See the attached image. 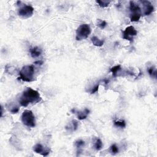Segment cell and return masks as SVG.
<instances>
[{
    "instance_id": "ac0fdd59",
    "label": "cell",
    "mask_w": 157,
    "mask_h": 157,
    "mask_svg": "<svg viewBox=\"0 0 157 157\" xmlns=\"http://www.w3.org/2000/svg\"><path fill=\"white\" fill-rule=\"evenodd\" d=\"M110 152H111L112 155H116L119 152V149H118V148L116 144H112L111 147H110Z\"/></svg>"
},
{
    "instance_id": "ffe728a7",
    "label": "cell",
    "mask_w": 157,
    "mask_h": 157,
    "mask_svg": "<svg viewBox=\"0 0 157 157\" xmlns=\"http://www.w3.org/2000/svg\"><path fill=\"white\" fill-rule=\"evenodd\" d=\"M96 3L101 7H108L109 4L111 3V1H100V0H98V1H96Z\"/></svg>"
},
{
    "instance_id": "44dd1931",
    "label": "cell",
    "mask_w": 157,
    "mask_h": 157,
    "mask_svg": "<svg viewBox=\"0 0 157 157\" xmlns=\"http://www.w3.org/2000/svg\"><path fill=\"white\" fill-rule=\"evenodd\" d=\"M148 73L152 77H156V70L154 67H150L148 69Z\"/></svg>"
},
{
    "instance_id": "ba28073f",
    "label": "cell",
    "mask_w": 157,
    "mask_h": 157,
    "mask_svg": "<svg viewBox=\"0 0 157 157\" xmlns=\"http://www.w3.org/2000/svg\"><path fill=\"white\" fill-rule=\"evenodd\" d=\"M140 3L143 6V13L144 15H149L154 11V7L148 1H141Z\"/></svg>"
},
{
    "instance_id": "277c9868",
    "label": "cell",
    "mask_w": 157,
    "mask_h": 157,
    "mask_svg": "<svg viewBox=\"0 0 157 157\" xmlns=\"http://www.w3.org/2000/svg\"><path fill=\"white\" fill-rule=\"evenodd\" d=\"M91 28L88 24H82L77 28L76 30L75 39L77 41L86 39L90 35Z\"/></svg>"
},
{
    "instance_id": "7a4b0ae2",
    "label": "cell",
    "mask_w": 157,
    "mask_h": 157,
    "mask_svg": "<svg viewBox=\"0 0 157 157\" xmlns=\"http://www.w3.org/2000/svg\"><path fill=\"white\" fill-rule=\"evenodd\" d=\"M20 80L27 82H31L35 80V67L33 65L24 66L19 73Z\"/></svg>"
},
{
    "instance_id": "7402d4cb",
    "label": "cell",
    "mask_w": 157,
    "mask_h": 157,
    "mask_svg": "<svg viewBox=\"0 0 157 157\" xmlns=\"http://www.w3.org/2000/svg\"><path fill=\"white\" fill-rule=\"evenodd\" d=\"M9 108L11 109H9V110L12 114H17L19 111V108L18 106H11L10 107H8V108Z\"/></svg>"
},
{
    "instance_id": "2e32d148",
    "label": "cell",
    "mask_w": 157,
    "mask_h": 157,
    "mask_svg": "<svg viewBox=\"0 0 157 157\" xmlns=\"http://www.w3.org/2000/svg\"><path fill=\"white\" fill-rule=\"evenodd\" d=\"M121 69H122L121 66L120 65H118L112 67L111 69V72L112 73V75L114 76V77H116L118 74V73L120 71H121Z\"/></svg>"
},
{
    "instance_id": "cb8c5ba5",
    "label": "cell",
    "mask_w": 157,
    "mask_h": 157,
    "mask_svg": "<svg viewBox=\"0 0 157 157\" xmlns=\"http://www.w3.org/2000/svg\"><path fill=\"white\" fill-rule=\"evenodd\" d=\"M35 65H42V64H43V61H36L35 63Z\"/></svg>"
},
{
    "instance_id": "5b68a950",
    "label": "cell",
    "mask_w": 157,
    "mask_h": 157,
    "mask_svg": "<svg viewBox=\"0 0 157 157\" xmlns=\"http://www.w3.org/2000/svg\"><path fill=\"white\" fill-rule=\"evenodd\" d=\"M130 19L131 22H138L141 17L142 11L141 7L134 1L130 2Z\"/></svg>"
},
{
    "instance_id": "603a6c76",
    "label": "cell",
    "mask_w": 157,
    "mask_h": 157,
    "mask_svg": "<svg viewBox=\"0 0 157 157\" xmlns=\"http://www.w3.org/2000/svg\"><path fill=\"white\" fill-rule=\"evenodd\" d=\"M99 87H100V84H97L95 87H93V88L92 89V91H91V92H90L91 94H94V93H96L98 91Z\"/></svg>"
},
{
    "instance_id": "3957f363",
    "label": "cell",
    "mask_w": 157,
    "mask_h": 157,
    "mask_svg": "<svg viewBox=\"0 0 157 157\" xmlns=\"http://www.w3.org/2000/svg\"><path fill=\"white\" fill-rule=\"evenodd\" d=\"M21 120L23 124L28 127L34 128L36 126L35 117L31 111L25 110L21 116Z\"/></svg>"
},
{
    "instance_id": "9a60e30c",
    "label": "cell",
    "mask_w": 157,
    "mask_h": 157,
    "mask_svg": "<svg viewBox=\"0 0 157 157\" xmlns=\"http://www.w3.org/2000/svg\"><path fill=\"white\" fill-rule=\"evenodd\" d=\"M103 144L101 140L99 138H96L94 143V147L95 148V150H96L97 151L101 150L102 148H103Z\"/></svg>"
},
{
    "instance_id": "8992f818",
    "label": "cell",
    "mask_w": 157,
    "mask_h": 157,
    "mask_svg": "<svg viewBox=\"0 0 157 157\" xmlns=\"http://www.w3.org/2000/svg\"><path fill=\"white\" fill-rule=\"evenodd\" d=\"M138 35V31L133 26H129L125 28L122 33L123 39L132 42L134 40V37Z\"/></svg>"
},
{
    "instance_id": "d6986e66",
    "label": "cell",
    "mask_w": 157,
    "mask_h": 157,
    "mask_svg": "<svg viewBox=\"0 0 157 157\" xmlns=\"http://www.w3.org/2000/svg\"><path fill=\"white\" fill-rule=\"evenodd\" d=\"M98 27L101 29H103L107 26V22H106L105 20H102L101 19L98 20V23H97Z\"/></svg>"
},
{
    "instance_id": "7c38bea8",
    "label": "cell",
    "mask_w": 157,
    "mask_h": 157,
    "mask_svg": "<svg viewBox=\"0 0 157 157\" xmlns=\"http://www.w3.org/2000/svg\"><path fill=\"white\" fill-rule=\"evenodd\" d=\"M78 126H79L78 122L75 120H73L70 122V124L69 125H68V126H66V129L67 130L73 132V131H75L77 130Z\"/></svg>"
},
{
    "instance_id": "e0dca14e",
    "label": "cell",
    "mask_w": 157,
    "mask_h": 157,
    "mask_svg": "<svg viewBox=\"0 0 157 157\" xmlns=\"http://www.w3.org/2000/svg\"><path fill=\"white\" fill-rule=\"evenodd\" d=\"M114 125L121 128H124L126 126V123L125 120H115L114 122Z\"/></svg>"
},
{
    "instance_id": "4fadbf2b",
    "label": "cell",
    "mask_w": 157,
    "mask_h": 157,
    "mask_svg": "<svg viewBox=\"0 0 157 157\" xmlns=\"http://www.w3.org/2000/svg\"><path fill=\"white\" fill-rule=\"evenodd\" d=\"M92 44L96 47H101L104 44V41L100 39L97 36H93L91 38Z\"/></svg>"
},
{
    "instance_id": "8fae6325",
    "label": "cell",
    "mask_w": 157,
    "mask_h": 157,
    "mask_svg": "<svg viewBox=\"0 0 157 157\" xmlns=\"http://www.w3.org/2000/svg\"><path fill=\"white\" fill-rule=\"evenodd\" d=\"M89 114H90V110L86 108V109H84L83 111L77 112V118L79 120H83L87 118L88 116L89 115Z\"/></svg>"
},
{
    "instance_id": "5bb4252c",
    "label": "cell",
    "mask_w": 157,
    "mask_h": 157,
    "mask_svg": "<svg viewBox=\"0 0 157 157\" xmlns=\"http://www.w3.org/2000/svg\"><path fill=\"white\" fill-rule=\"evenodd\" d=\"M75 146L77 149V155H79V153L82 152V148L85 146V142L83 140H77L75 142Z\"/></svg>"
},
{
    "instance_id": "30bf717a",
    "label": "cell",
    "mask_w": 157,
    "mask_h": 157,
    "mask_svg": "<svg viewBox=\"0 0 157 157\" xmlns=\"http://www.w3.org/2000/svg\"><path fill=\"white\" fill-rule=\"evenodd\" d=\"M42 49L38 47H34L29 49V53L33 58L39 57L42 54Z\"/></svg>"
},
{
    "instance_id": "9c48e42d",
    "label": "cell",
    "mask_w": 157,
    "mask_h": 157,
    "mask_svg": "<svg viewBox=\"0 0 157 157\" xmlns=\"http://www.w3.org/2000/svg\"><path fill=\"white\" fill-rule=\"evenodd\" d=\"M33 150L36 154H39L44 156H47L50 152V148H45L41 144H37L33 147Z\"/></svg>"
},
{
    "instance_id": "6da1fadb",
    "label": "cell",
    "mask_w": 157,
    "mask_h": 157,
    "mask_svg": "<svg viewBox=\"0 0 157 157\" xmlns=\"http://www.w3.org/2000/svg\"><path fill=\"white\" fill-rule=\"evenodd\" d=\"M42 100L39 93L31 88H27L22 92L19 98V103L23 107H27L30 104L39 103Z\"/></svg>"
},
{
    "instance_id": "52a82bcc",
    "label": "cell",
    "mask_w": 157,
    "mask_h": 157,
    "mask_svg": "<svg viewBox=\"0 0 157 157\" xmlns=\"http://www.w3.org/2000/svg\"><path fill=\"white\" fill-rule=\"evenodd\" d=\"M34 13V8L29 5H23L20 7L18 11V14L23 19H28L33 15Z\"/></svg>"
}]
</instances>
